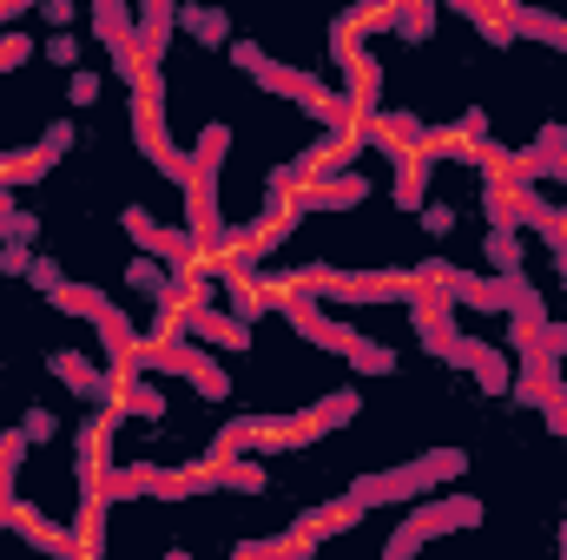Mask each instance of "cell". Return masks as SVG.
I'll return each mask as SVG.
<instances>
[{"label": "cell", "mask_w": 567, "mask_h": 560, "mask_svg": "<svg viewBox=\"0 0 567 560\" xmlns=\"http://www.w3.org/2000/svg\"><path fill=\"white\" fill-rule=\"evenodd\" d=\"M265 303L278 310L303 343H317V350L343 356L357 376H396V350H390V343H377V336H363V330H350V323H337V317L323 310V297H303L297 283H265Z\"/></svg>", "instance_id": "cell-1"}, {"label": "cell", "mask_w": 567, "mask_h": 560, "mask_svg": "<svg viewBox=\"0 0 567 560\" xmlns=\"http://www.w3.org/2000/svg\"><path fill=\"white\" fill-rule=\"evenodd\" d=\"M363 416V396L357 390H337V396H323V403H310V409H290V416H238L218 428V455H251V448H310V442H323L330 428H343V422Z\"/></svg>", "instance_id": "cell-2"}, {"label": "cell", "mask_w": 567, "mask_h": 560, "mask_svg": "<svg viewBox=\"0 0 567 560\" xmlns=\"http://www.w3.org/2000/svg\"><path fill=\"white\" fill-rule=\"evenodd\" d=\"M231 66H238V73H251L265 93H278V100H290V106H303V113H310V120H323V126L357 120V113H350V100H343L337 86H323V80H317V73H303V66L271 60L258 40H231Z\"/></svg>", "instance_id": "cell-3"}, {"label": "cell", "mask_w": 567, "mask_h": 560, "mask_svg": "<svg viewBox=\"0 0 567 560\" xmlns=\"http://www.w3.org/2000/svg\"><path fill=\"white\" fill-rule=\"evenodd\" d=\"M462 468H468L462 448H429V455H416V462H396V468L357 475V481H350V501H357V508H403V501H423L429 488L455 481Z\"/></svg>", "instance_id": "cell-4"}, {"label": "cell", "mask_w": 567, "mask_h": 560, "mask_svg": "<svg viewBox=\"0 0 567 560\" xmlns=\"http://www.w3.org/2000/svg\"><path fill=\"white\" fill-rule=\"evenodd\" d=\"M225 152H231V126H205L192 145V172H185V205H192V238L205 245V258L225 245V225H218V172H225Z\"/></svg>", "instance_id": "cell-5"}, {"label": "cell", "mask_w": 567, "mask_h": 560, "mask_svg": "<svg viewBox=\"0 0 567 560\" xmlns=\"http://www.w3.org/2000/svg\"><path fill=\"white\" fill-rule=\"evenodd\" d=\"M284 283L317 290L323 303H410V297L423 290V283H416V271H330V265L290 271Z\"/></svg>", "instance_id": "cell-6"}, {"label": "cell", "mask_w": 567, "mask_h": 560, "mask_svg": "<svg viewBox=\"0 0 567 560\" xmlns=\"http://www.w3.org/2000/svg\"><path fill=\"white\" fill-rule=\"evenodd\" d=\"M53 310H66V317H86L93 330H100V350H106V363L113 370H133V350H140V330H133V317L106 297V290H93V283H60L53 297H47Z\"/></svg>", "instance_id": "cell-7"}, {"label": "cell", "mask_w": 567, "mask_h": 560, "mask_svg": "<svg viewBox=\"0 0 567 560\" xmlns=\"http://www.w3.org/2000/svg\"><path fill=\"white\" fill-rule=\"evenodd\" d=\"M133 139H140L145 165L152 172H165L172 185H185V172H192V152H178L172 133H165V93H158V66H145L140 80H133Z\"/></svg>", "instance_id": "cell-8"}, {"label": "cell", "mask_w": 567, "mask_h": 560, "mask_svg": "<svg viewBox=\"0 0 567 560\" xmlns=\"http://www.w3.org/2000/svg\"><path fill=\"white\" fill-rule=\"evenodd\" d=\"M133 370H145V376H185L205 403H225V396H231V376H225L205 350H192L185 336H158V343H145V336H140Z\"/></svg>", "instance_id": "cell-9"}, {"label": "cell", "mask_w": 567, "mask_h": 560, "mask_svg": "<svg viewBox=\"0 0 567 560\" xmlns=\"http://www.w3.org/2000/svg\"><path fill=\"white\" fill-rule=\"evenodd\" d=\"M455 528H482V501H475V495H442V501L410 508V521L383 541V560H410L423 541H435V535H455Z\"/></svg>", "instance_id": "cell-10"}, {"label": "cell", "mask_w": 567, "mask_h": 560, "mask_svg": "<svg viewBox=\"0 0 567 560\" xmlns=\"http://www.w3.org/2000/svg\"><path fill=\"white\" fill-rule=\"evenodd\" d=\"M522 278V271H515ZM515 278H475V271H462V265H449V258H423L416 265V283L429 290H442L449 303H462V310H508L515 303Z\"/></svg>", "instance_id": "cell-11"}, {"label": "cell", "mask_w": 567, "mask_h": 560, "mask_svg": "<svg viewBox=\"0 0 567 560\" xmlns=\"http://www.w3.org/2000/svg\"><path fill=\"white\" fill-rule=\"evenodd\" d=\"M120 225H126V238H133L140 251L165 258V265H172V271H185V278H192V271H198V258H205V245L192 238V225H158L145 205H126V211H120Z\"/></svg>", "instance_id": "cell-12"}, {"label": "cell", "mask_w": 567, "mask_h": 560, "mask_svg": "<svg viewBox=\"0 0 567 560\" xmlns=\"http://www.w3.org/2000/svg\"><path fill=\"white\" fill-rule=\"evenodd\" d=\"M410 323H416V343H423L429 356L455 370V343H462V330H455V303H449L442 290H429V283H423V290L410 297Z\"/></svg>", "instance_id": "cell-13"}, {"label": "cell", "mask_w": 567, "mask_h": 560, "mask_svg": "<svg viewBox=\"0 0 567 560\" xmlns=\"http://www.w3.org/2000/svg\"><path fill=\"white\" fill-rule=\"evenodd\" d=\"M363 198H370L363 172H317L297 185V211H357Z\"/></svg>", "instance_id": "cell-14"}, {"label": "cell", "mask_w": 567, "mask_h": 560, "mask_svg": "<svg viewBox=\"0 0 567 560\" xmlns=\"http://www.w3.org/2000/svg\"><path fill=\"white\" fill-rule=\"evenodd\" d=\"M455 370H468L482 396H508V390H515L508 350H495V343H482V336H462V343H455Z\"/></svg>", "instance_id": "cell-15"}, {"label": "cell", "mask_w": 567, "mask_h": 560, "mask_svg": "<svg viewBox=\"0 0 567 560\" xmlns=\"http://www.w3.org/2000/svg\"><path fill=\"white\" fill-rule=\"evenodd\" d=\"M113 416H133V422H158L165 416V390L145 383V370H113Z\"/></svg>", "instance_id": "cell-16"}, {"label": "cell", "mask_w": 567, "mask_h": 560, "mask_svg": "<svg viewBox=\"0 0 567 560\" xmlns=\"http://www.w3.org/2000/svg\"><path fill=\"white\" fill-rule=\"evenodd\" d=\"M47 370H53L73 396H86V403H113V370L86 363L80 350H53V356H47Z\"/></svg>", "instance_id": "cell-17"}, {"label": "cell", "mask_w": 567, "mask_h": 560, "mask_svg": "<svg viewBox=\"0 0 567 560\" xmlns=\"http://www.w3.org/2000/svg\"><path fill=\"white\" fill-rule=\"evenodd\" d=\"M390 165H396V205L403 211H423V198H429V172H435V158H429L423 145H403V152H390Z\"/></svg>", "instance_id": "cell-18"}, {"label": "cell", "mask_w": 567, "mask_h": 560, "mask_svg": "<svg viewBox=\"0 0 567 560\" xmlns=\"http://www.w3.org/2000/svg\"><path fill=\"white\" fill-rule=\"evenodd\" d=\"M133 13H140V53L158 66L165 46H172V33H178V0H140Z\"/></svg>", "instance_id": "cell-19"}, {"label": "cell", "mask_w": 567, "mask_h": 560, "mask_svg": "<svg viewBox=\"0 0 567 560\" xmlns=\"http://www.w3.org/2000/svg\"><path fill=\"white\" fill-rule=\"evenodd\" d=\"M561 152H567V126H542L535 133V145H522V152H508V165L522 172V178H555V165H561Z\"/></svg>", "instance_id": "cell-20"}, {"label": "cell", "mask_w": 567, "mask_h": 560, "mask_svg": "<svg viewBox=\"0 0 567 560\" xmlns=\"http://www.w3.org/2000/svg\"><path fill=\"white\" fill-rule=\"evenodd\" d=\"M508 33H515V40H542V46L567 53V13H542V7H522V0H515Z\"/></svg>", "instance_id": "cell-21"}, {"label": "cell", "mask_w": 567, "mask_h": 560, "mask_svg": "<svg viewBox=\"0 0 567 560\" xmlns=\"http://www.w3.org/2000/svg\"><path fill=\"white\" fill-rule=\"evenodd\" d=\"M93 40H106V53H113V46H133V40H140L133 0H93Z\"/></svg>", "instance_id": "cell-22"}, {"label": "cell", "mask_w": 567, "mask_h": 560, "mask_svg": "<svg viewBox=\"0 0 567 560\" xmlns=\"http://www.w3.org/2000/svg\"><path fill=\"white\" fill-rule=\"evenodd\" d=\"M178 33H192L198 46H231V13L225 7H185L178 0Z\"/></svg>", "instance_id": "cell-23"}, {"label": "cell", "mask_w": 567, "mask_h": 560, "mask_svg": "<svg viewBox=\"0 0 567 560\" xmlns=\"http://www.w3.org/2000/svg\"><path fill=\"white\" fill-rule=\"evenodd\" d=\"M442 27V7L435 0H390V33H403V40H429Z\"/></svg>", "instance_id": "cell-24"}, {"label": "cell", "mask_w": 567, "mask_h": 560, "mask_svg": "<svg viewBox=\"0 0 567 560\" xmlns=\"http://www.w3.org/2000/svg\"><path fill=\"white\" fill-rule=\"evenodd\" d=\"M172 278H185V271H165L152 251L145 258H126V290H145V297H165V283Z\"/></svg>", "instance_id": "cell-25"}, {"label": "cell", "mask_w": 567, "mask_h": 560, "mask_svg": "<svg viewBox=\"0 0 567 560\" xmlns=\"http://www.w3.org/2000/svg\"><path fill=\"white\" fill-rule=\"evenodd\" d=\"M488 265H495L502 278L522 271V231H515V225H488Z\"/></svg>", "instance_id": "cell-26"}, {"label": "cell", "mask_w": 567, "mask_h": 560, "mask_svg": "<svg viewBox=\"0 0 567 560\" xmlns=\"http://www.w3.org/2000/svg\"><path fill=\"white\" fill-rule=\"evenodd\" d=\"M40 53H47L53 66H66V73H73V66H80V33H73V27H60V33H47V46H40Z\"/></svg>", "instance_id": "cell-27"}, {"label": "cell", "mask_w": 567, "mask_h": 560, "mask_svg": "<svg viewBox=\"0 0 567 560\" xmlns=\"http://www.w3.org/2000/svg\"><path fill=\"white\" fill-rule=\"evenodd\" d=\"M100 93H106V80H100L93 66H73V73H66V100H73V106H93Z\"/></svg>", "instance_id": "cell-28"}, {"label": "cell", "mask_w": 567, "mask_h": 560, "mask_svg": "<svg viewBox=\"0 0 567 560\" xmlns=\"http://www.w3.org/2000/svg\"><path fill=\"white\" fill-rule=\"evenodd\" d=\"M27 265H33V245L0 238V278H27Z\"/></svg>", "instance_id": "cell-29"}, {"label": "cell", "mask_w": 567, "mask_h": 560, "mask_svg": "<svg viewBox=\"0 0 567 560\" xmlns=\"http://www.w3.org/2000/svg\"><path fill=\"white\" fill-rule=\"evenodd\" d=\"M27 283H33L40 297H53V290L66 283V271H60V258H33V265H27Z\"/></svg>", "instance_id": "cell-30"}, {"label": "cell", "mask_w": 567, "mask_h": 560, "mask_svg": "<svg viewBox=\"0 0 567 560\" xmlns=\"http://www.w3.org/2000/svg\"><path fill=\"white\" fill-rule=\"evenodd\" d=\"M416 218H423L429 238H449V231H455V205H429V198H423V211H416Z\"/></svg>", "instance_id": "cell-31"}, {"label": "cell", "mask_w": 567, "mask_h": 560, "mask_svg": "<svg viewBox=\"0 0 567 560\" xmlns=\"http://www.w3.org/2000/svg\"><path fill=\"white\" fill-rule=\"evenodd\" d=\"M20 428H27V442H53V435H60V416H53V409H27Z\"/></svg>", "instance_id": "cell-32"}, {"label": "cell", "mask_w": 567, "mask_h": 560, "mask_svg": "<svg viewBox=\"0 0 567 560\" xmlns=\"http://www.w3.org/2000/svg\"><path fill=\"white\" fill-rule=\"evenodd\" d=\"M0 238H20V245H33V238H40V218L13 205V218H7V231H0Z\"/></svg>", "instance_id": "cell-33"}, {"label": "cell", "mask_w": 567, "mask_h": 560, "mask_svg": "<svg viewBox=\"0 0 567 560\" xmlns=\"http://www.w3.org/2000/svg\"><path fill=\"white\" fill-rule=\"evenodd\" d=\"M40 13H47V27H53V33L80 20V7H73V0H40Z\"/></svg>", "instance_id": "cell-34"}, {"label": "cell", "mask_w": 567, "mask_h": 560, "mask_svg": "<svg viewBox=\"0 0 567 560\" xmlns=\"http://www.w3.org/2000/svg\"><path fill=\"white\" fill-rule=\"evenodd\" d=\"M542 343H548V350L567 363V323H555V317H548V323H542Z\"/></svg>", "instance_id": "cell-35"}, {"label": "cell", "mask_w": 567, "mask_h": 560, "mask_svg": "<svg viewBox=\"0 0 567 560\" xmlns=\"http://www.w3.org/2000/svg\"><path fill=\"white\" fill-rule=\"evenodd\" d=\"M561 554H567V521H561Z\"/></svg>", "instance_id": "cell-36"}]
</instances>
